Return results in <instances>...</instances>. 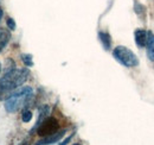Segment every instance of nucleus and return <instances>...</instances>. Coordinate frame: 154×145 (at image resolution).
<instances>
[{
	"instance_id": "f257e3e1",
	"label": "nucleus",
	"mask_w": 154,
	"mask_h": 145,
	"mask_svg": "<svg viewBox=\"0 0 154 145\" xmlns=\"http://www.w3.org/2000/svg\"><path fill=\"white\" fill-rule=\"evenodd\" d=\"M32 95H33V91L31 87H23L17 89L5 100V109L8 113L17 112L21 107L27 106V104L32 99Z\"/></svg>"
},
{
	"instance_id": "f03ea898",
	"label": "nucleus",
	"mask_w": 154,
	"mask_h": 145,
	"mask_svg": "<svg viewBox=\"0 0 154 145\" xmlns=\"http://www.w3.org/2000/svg\"><path fill=\"white\" fill-rule=\"evenodd\" d=\"M113 56L115 57L116 61H119L121 64H123L125 67H135L139 64V61H137V57L135 56V54L129 50L128 48L126 47H116L113 51Z\"/></svg>"
},
{
	"instance_id": "7ed1b4c3",
	"label": "nucleus",
	"mask_w": 154,
	"mask_h": 145,
	"mask_svg": "<svg viewBox=\"0 0 154 145\" xmlns=\"http://www.w3.org/2000/svg\"><path fill=\"white\" fill-rule=\"evenodd\" d=\"M58 127L59 124L55 118H48V119H44V121L37 127V133L39 136H50L52 133H56L58 131Z\"/></svg>"
},
{
	"instance_id": "20e7f679",
	"label": "nucleus",
	"mask_w": 154,
	"mask_h": 145,
	"mask_svg": "<svg viewBox=\"0 0 154 145\" xmlns=\"http://www.w3.org/2000/svg\"><path fill=\"white\" fill-rule=\"evenodd\" d=\"M64 133H65V130L57 131L56 133H52V134H50V136L44 137L43 139H40V140L37 142L35 145H50V144H54V143H57L58 140H60V138L64 136Z\"/></svg>"
},
{
	"instance_id": "39448f33",
	"label": "nucleus",
	"mask_w": 154,
	"mask_h": 145,
	"mask_svg": "<svg viewBox=\"0 0 154 145\" xmlns=\"http://www.w3.org/2000/svg\"><path fill=\"white\" fill-rule=\"evenodd\" d=\"M135 36V43L139 48H145L147 47L148 43V38H149V34L145 30H136L134 34Z\"/></svg>"
},
{
	"instance_id": "423d86ee",
	"label": "nucleus",
	"mask_w": 154,
	"mask_h": 145,
	"mask_svg": "<svg viewBox=\"0 0 154 145\" xmlns=\"http://www.w3.org/2000/svg\"><path fill=\"white\" fill-rule=\"evenodd\" d=\"M10 38H11L10 31L6 30V29H1V27H0V53H1L2 49L7 45V43L10 42Z\"/></svg>"
},
{
	"instance_id": "0eeeda50",
	"label": "nucleus",
	"mask_w": 154,
	"mask_h": 145,
	"mask_svg": "<svg viewBox=\"0 0 154 145\" xmlns=\"http://www.w3.org/2000/svg\"><path fill=\"white\" fill-rule=\"evenodd\" d=\"M98 38L103 45V48L106 50H109L110 49V45H112V39H110V36L107 34V32H100L98 34Z\"/></svg>"
},
{
	"instance_id": "6e6552de",
	"label": "nucleus",
	"mask_w": 154,
	"mask_h": 145,
	"mask_svg": "<svg viewBox=\"0 0 154 145\" xmlns=\"http://www.w3.org/2000/svg\"><path fill=\"white\" fill-rule=\"evenodd\" d=\"M147 56L151 61H154V35L149 34L148 43H147Z\"/></svg>"
},
{
	"instance_id": "1a4fd4ad",
	"label": "nucleus",
	"mask_w": 154,
	"mask_h": 145,
	"mask_svg": "<svg viewBox=\"0 0 154 145\" xmlns=\"http://www.w3.org/2000/svg\"><path fill=\"white\" fill-rule=\"evenodd\" d=\"M31 119H32V112L30 109H24L21 113V120L24 123H29L31 121Z\"/></svg>"
},
{
	"instance_id": "9d476101",
	"label": "nucleus",
	"mask_w": 154,
	"mask_h": 145,
	"mask_svg": "<svg viewBox=\"0 0 154 145\" xmlns=\"http://www.w3.org/2000/svg\"><path fill=\"white\" fill-rule=\"evenodd\" d=\"M21 61L26 67H33V61L31 55H21Z\"/></svg>"
},
{
	"instance_id": "9b49d317",
	"label": "nucleus",
	"mask_w": 154,
	"mask_h": 145,
	"mask_svg": "<svg viewBox=\"0 0 154 145\" xmlns=\"http://www.w3.org/2000/svg\"><path fill=\"white\" fill-rule=\"evenodd\" d=\"M6 25L10 30H16V21L12 18H7L6 19Z\"/></svg>"
},
{
	"instance_id": "f8f14e48",
	"label": "nucleus",
	"mask_w": 154,
	"mask_h": 145,
	"mask_svg": "<svg viewBox=\"0 0 154 145\" xmlns=\"http://www.w3.org/2000/svg\"><path fill=\"white\" fill-rule=\"evenodd\" d=\"M20 145H30V143H29V140H25V142H23Z\"/></svg>"
},
{
	"instance_id": "ddd939ff",
	"label": "nucleus",
	"mask_w": 154,
	"mask_h": 145,
	"mask_svg": "<svg viewBox=\"0 0 154 145\" xmlns=\"http://www.w3.org/2000/svg\"><path fill=\"white\" fill-rule=\"evenodd\" d=\"M1 17H2V11L0 10V20H1Z\"/></svg>"
},
{
	"instance_id": "4468645a",
	"label": "nucleus",
	"mask_w": 154,
	"mask_h": 145,
	"mask_svg": "<svg viewBox=\"0 0 154 145\" xmlns=\"http://www.w3.org/2000/svg\"><path fill=\"white\" fill-rule=\"evenodd\" d=\"M0 72H1V64H0Z\"/></svg>"
},
{
	"instance_id": "2eb2a0df",
	"label": "nucleus",
	"mask_w": 154,
	"mask_h": 145,
	"mask_svg": "<svg viewBox=\"0 0 154 145\" xmlns=\"http://www.w3.org/2000/svg\"><path fill=\"white\" fill-rule=\"evenodd\" d=\"M74 145H81V144H74Z\"/></svg>"
}]
</instances>
